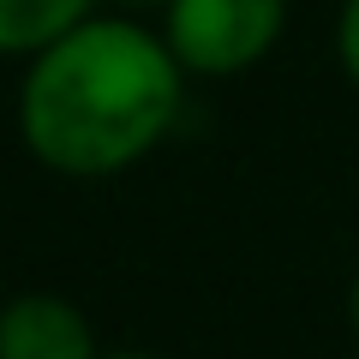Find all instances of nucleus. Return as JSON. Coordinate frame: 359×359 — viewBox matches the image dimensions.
I'll return each instance as SVG.
<instances>
[{"label": "nucleus", "instance_id": "f257e3e1", "mask_svg": "<svg viewBox=\"0 0 359 359\" xmlns=\"http://www.w3.org/2000/svg\"><path fill=\"white\" fill-rule=\"evenodd\" d=\"M186 66L126 6H96L36 48L18 78V138L48 174L114 180L150 162L186 114Z\"/></svg>", "mask_w": 359, "mask_h": 359}, {"label": "nucleus", "instance_id": "f03ea898", "mask_svg": "<svg viewBox=\"0 0 359 359\" xmlns=\"http://www.w3.org/2000/svg\"><path fill=\"white\" fill-rule=\"evenodd\" d=\"M186 78H240L276 54L287 30V0H168L156 13Z\"/></svg>", "mask_w": 359, "mask_h": 359}, {"label": "nucleus", "instance_id": "7ed1b4c3", "mask_svg": "<svg viewBox=\"0 0 359 359\" xmlns=\"http://www.w3.org/2000/svg\"><path fill=\"white\" fill-rule=\"evenodd\" d=\"M0 359H102L84 306L30 287L0 306Z\"/></svg>", "mask_w": 359, "mask_h": 359}, {"label": "nucleus", "instance_id": "20e7f679", "mask_svg": "<svg viewBox=\"0 0 359 359\" xmlns=\"http://www.w3.org/2000/svg\"><path fill=\"white\" fill-rule=\"evenodd\" d=\"M108 0H0V60H30Z\"/></svg>", "mask_w": 359, "mask_h": 359}, {"label": "nucleus", "instance_id": "39448f33", "mask_svg": "<svg viewBox=\"0 0 359 359\" xmlns=\"http://www.w3.org/2000/svg\"><path fill=\"white\" fill-rule=\"evenodd\" d=\"M335 66L359 90V0H341L335 6Z\"/></svg>", "mask_w": 359, "mask_h": 359}, {"label": "nucleus", "instance_id": "423d86ee", "mask_svg": "<svg viewBox=\"0 0 359 359\" xmlns=\"http://www.w3.org/2000/svg\"><path fill=\"white\" fill-rule=\"evenodd\" d=\"M347 330L359 341V269H353V282H347Z\"/></svg>", "mask_w": 359, "mask_h": 359}, {"label": "nucleus", "instance_id": "0eeeda50", "mask_svg": "<svg viewBox=\"0 0 359 359\" xmlns=\"http://www.w3.org/2000/svg\"><path fill=\"white\" fill-rule=\"evenodd\" d=\"M114 6H126V13H162L168 0H114Z\"/></svg>", "mask_w": 359, "mask_h": 359}, {"label": "nucleus", "instance_id": "6e6552de", "mask_svg": "<svg viewBox=\"0 0 359 359\" xmlns=\"http://www.w3.org/2000/svg\"><path fill=\"white\" fill-rule=\"evenodd\" d=\"M102 359H156V353H138V347H114V353H102Z\"/></svg>", "mask_w": 359, "mask_h": 359}]
</instances>
